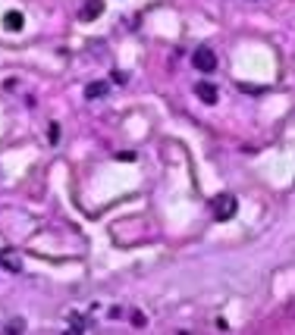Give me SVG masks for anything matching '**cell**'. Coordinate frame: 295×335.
I'll return each mask as SVG.
<instances>
[{
  "label": "cell",
  "instance_id": "6da1fadb",
  "mask_svg": "<svg viewBox=\"0 0 295 335\" xmlns=\"http://www.w3.org/2000/svg\"><path fill=\"white\" fill-rule=\"evenodd\" d=\"M235 207H239V204H235L232 194H220V197L214 200V216H217V219H229V216L235 213Z\"/></svg>",
  "mask_w": 295,
  "mask_h": 335
},
{
  "label": "cell",
  "instance_id": "7a4b0ae2",
  "mask_svg": "<svg viewBox=\"0 0 295 335\" xmlns=\"http://www.w3.org/2000/svg\"><path fill=\"white\" fill-rule=\"evenodd\" d=\"M192 60H195V66H198L201 72H214V69H217V53H214V50H208V47H201Z\"/></svg>",
  "mask_w": 295,
  "mask_h": 335
},
{
  "label": "cell",
  "instance_id": "3957f363",
  "mask_svg": "<svg viewBox=\"0 0 295 335\" xmlns=\"http://www.w3.org/2000/svg\"><path fill=\"white\" fill-rule=\"evenodd\" d=\"M195 91H198V97L204 100V104H217V88H214L211 82H198Z\"/></svg>",
  "mask_w": 295,
  "mask_h": 335
},
{
  "label": "cell",
  "instance_id": "277c9868",
  "mask_svg": "<svg viewBox=\"0 0 295 335\" xmlns=\"http://www.w3.org/2000/svg\"><path fill=\"white\" fill-rule=\"evenodd\" d=\"M25 25V19H22V13H16V10H10L7 16H4V28L7 31H19Z\"/></svg>",
  "mask_w": 295,
  "mask_h": 335
},
{
  "label": "cell",
  "instance_id": "5b68a950",
  "mask_svg": "<svg viewBox=\"0 0 295 335\" xmlns=\"http://www.w3.org/2000/svg\"><path fill=\"white\" fill-rule=\"evenodd\" d=\"M104 13V4H101V0H88V7H82V13H79V19H95V16H101Z\"/></svg>",
  "mask_w": 295,
  "mask_h": 335
},
{
  "label": "cell",
  "instance_id": "8992f818",
  "mask_svg": "<svg viewBox=\"0 0 295 335\" xmlns=\"http://www.w3.org/2000/svg\"><path fill=\"white\" fill-rule=\"evenodd\" d=\"M0 266H7L10 273H22V263L13 257V251H0Z\"/></svg>",
  "mask_w": 295,
  "mask_h": 335
},
{
  "label": "cell",
  "instance_id": "52a82bcc",
  "mask_svg": "<svg viewBox=\"0 0 295 335\" xmlns=\"http://www.w3.org/2000/svg\"><path fill=\"white\" fill-rule=\"evenodd\" d=\"M104 94H107V85H104V82H95V85H88V88H85V97H88V100L104 97Z\"/></svg>",
  "mask_w": 295,
  "mask_h": 335
},
{
  "label": "cell",
  "instance_id": "ba28073f",
  "mask_svg": "<svg viewBox=\"0 0 295 335\" xmlns=\"http://www.w3.org/2000/svg\"><path fill=\"white\" fill-rule=\"evenodd\" d=\"M7 332H10V335H16V332H22V323H19V320H13V323L7 326Z\"/></svg>",
  "mask_w": 295,
  "mask_h": 335
},
{
  "label": "cell",
  "instance_id": "9c48e42d",
  "mask_svg": "<svg viewBox=\"0 0 295 335\" xmlns=\"http://www.w3.org/2000/svg\"><path fill=\"white\" fill-rule=\"evenodd\" d=\"M57 138H60V125H57V122H53V125H50V141H53V144H57Z\"/></svg>",
  "mask_w": 295,
  "mask_h": 335
}]
</instances>
